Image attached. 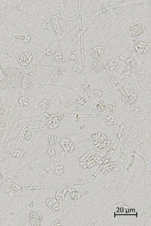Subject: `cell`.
I'll list each match as a JSON object with an SVG mask.
<instances>
[{"label": "cell", "instance_id": "2", "mask_svg": "<svg viewBox=\"0 0 151 226\" xmlns=\"http://www.w3.org/2000/svg\"><path fill=\"white\" fill-rule=\"evenodd\" d=\"M54 17V18H55L54 20V26H55V29L56 31L57 32V31H58V28L59 29V26L58 24V22H57V19L56 17Z\"/></svg>", "mask_w": 151, "mask_h": 226}, {"label": "cell", "instance_id": "1", "mask_svg": "<svg viewBox=\"0 0 151 226\" xmlns=\"http://www.w3.org/2000/svg\"><path fill=\"white\" fill-rule=\"evenodd\" d=\"M110 78H111V80L113 81L114 83V84L116 85V86H117V87H118L119 91H120V92L121 93V94H122V95H124V96L125 95V92L124 91V90H123V88H122V87H121V85H120V84L119 83L118 81L116 80L115 78L114 77V76H110Z\"/></svg>", "mask_w": 151, "mask_h": 226}]
</instances>
